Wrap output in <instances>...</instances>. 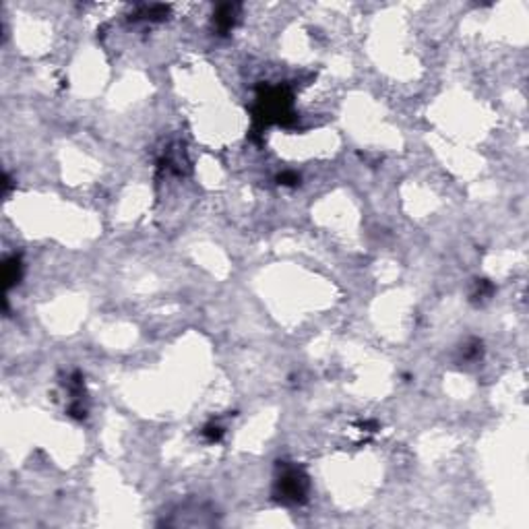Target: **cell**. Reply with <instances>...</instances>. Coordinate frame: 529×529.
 <instances>
[{"instance_id": "6da1fadb", "label": "cell", "mask_w": 529, "mask_h": 529, "mask_svg": "<svg viewBox=\"0 0 529 529\" xmlns=\"http://www.w3.org/2000/svg\"><path fill=\"white\" fill-rule=\"evenodd\" d=\"M232 23H234V7L226 5V7H222L220 15H217V25H220L222 29H228Z\"/></svg>"}]
</instances>
